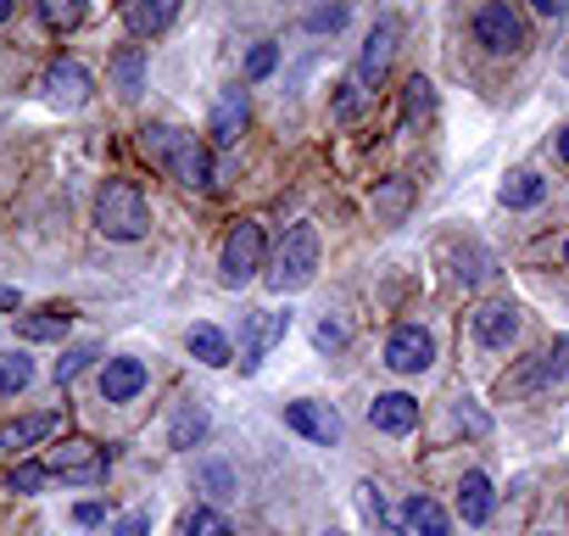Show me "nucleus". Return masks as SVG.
Masks as SVG:
<instances>
[{
    "label": "nucleus",
    "mask_w": 569,
    "mask_h": 536,
    "mask_svg": "<svg viewBox=\"0 0 569 536\" xmlns=\"http://www.w3.org/2000/svg\"><path fill=\"white\" fill-rule=\"evenodd\" d=\"M118 536H151V508H134L118 519Z\"/></svg>",
    "instance_id": "72a5a7b5"
},
{
    "label": "nucleus",
    "mask_w": 569,
    "mask_h": 536,
    "mask_svg": "<svg viewBox=\"0 0 569 536\" xmlns=\"http://www.w3.org/2000/svg\"><path fill=\"white\" fill-rule=\"evenodd\" d=\"M73 519H79V525H101V519H107V508H101V503H79V514H73Z\"/></svg>",
    "instance_id": "4c0bfd02"
},
{
    "label": "nucleus",
    "mask_w": 569,
    "mask_h": 536,
    "mask_svg": "<svg viewBox=\"0 0 569 536\" xmlns=\"http://www.w3.org/2000/svg\"><path fill=\"white\" fill-rule=\"evenodd\" d=\"M563 68H569V62H563Z\"/></svg>",
    "instance_id": "49530a36"
},
{
    "label": "nucleus",
    "mask_w": 569,
    "mask_h": 536,
    "mask_svg": "<svg viewBox=\"0 0 569 536\" xmlns=\"http://www.w3.org/2000/svg\"><path fill=\"white\" fill-rule=\"evenodd\" d=\"M430 358H436L430 330H419V325H397V330H391V341H386V364H391L397 375H419V369H430Z\"/></svg>",
    "instance_id": "6e6552de"
},
{
    "label": "nucleus",
    "mask_w": 569,
    "mask_h": 536,
    "mask_svg": "<svg viewBox=\"0 0 569 536\" xmlns=\"http://www.w3.org/2000/svg\"><path fill=\"white\" fill-rule=\"evenodd\" d=\"M491 508H497L491 480H486V475H463V486H458V514H463V525H486Z\"/></svg>",
    "instance_id": "6ab92c4d"
},
{
    "label": "nucleus",
    "mask_w": 569,
    "mask_h": 536,
    "mask_svg": "<svg viewBox=\"0 0 569 536\" xmlns=\"http://www.w3.org/2000/svg\"><path fill=\"white\" fill-rule=\"evenodd\" d=\"M430 101H436V96H430V79L413 73V79H408V96H402V123H419V118L430 112Z\"/></svg>",
    "instance_id": "c85d7f7f"
},
{
    "label": "nucleus",
    "mask_w": 569,
    "mask_h": 536,
    "mask_svg": "<svg viewBox=\"0 0 569 536\" xmlns=\"http://www.w3.org/2000/svg\"><path fill=\"white\" fill-rule=\"evenodd\" d=\"M257 268H262V229L251 218H240L229 229V240H223V280L229 286H246Z\"/></svg>",
    "instance_id": "39448f33"
},
{
    "label": "nucleus",
    "mask_w": 569,
    "mask_h": 536,
    "mask_svg": "<svg viewBox=\"0 0 569 536\" xmlns=\"http://www.w3.org/2000/svg\"><path fill=\"white\" fill-rule=\"evenodd\" d=\"M96 358H101V347H96V341H84V347H68V353L57 358V386H68V380H73L79 369H90Z\"/></svg>",
    "instance_id": "a878e982"
},
{
    "label": "nucleus",
    "mask_w": 569,
    "mask_h": 536,
    "mask_svg": "<svg viewBox=\"0 0 569 536\" xmlns=\"http://www.w3.org/2000/svg\"><path fill=\"white\" fill-rule=\"evenodd\" d=\"M397 34H402L397 18H380V23H375V34H369V46H363V57H358V68H352V85H358V90H375V85L386 79L391 51H397Z\"/></svg>",
    "instance_id": "423d86ee"
},
{
    "label": "nucleus",
    "mask_w": 569,
    "mask_h": 536,
    "mask_svg": "<svg viewBox=\"0 0 569 536\" xmlns=\"http://www.w3.org/2000/svg\"><path fill=\"white\" fill-rule=\"evenodd\" d=\"M184 347H190V358H196V364H207V369H223V364L234 358V353H229V336H223L218 325H190Z\"/></svg>",
    "instance_id": "a211bd4d"
},
{
    "label": "nucleus",
    "mask_w": 569,
    "mask_h": 536,
    "mask_svg": "<svg viewBox=\"0 0 569 536\" xmlns=\"http://www.w3.org/2000/svg\"><path fill=\"white\" fill-rule=\"evenodd\" d=\"M541 196H547V179H536V173H513L502 185V207H536Z\"/></svg>",
    "instance_id": "b1692460"
},
{
    "label": "nucleus",
    "mask_w": 569,
    "mask_h": 536,
    "mask_svg": "<svg viewBox=\"0 0 569 536\" xmlns=\"http://www.w3.org/2000/svg\"><path fill=\"white\" fill-rule=\"evenodd\" d=\"M319 275V229L313 224H291L273 251V268H268V286L284 297V291H302L308 280Z\"/></svg>",
    "instance_id": "f03ea898"
},
{
    "label": "nucleus",
    "mask_w": 569,
    "mask_h": 536,
    "mask_svg": "<svg viewBox=\"0 0 569 536\" xmlns=\"http://www.w3.org/2000/svg\"><path fill=\"white\" fill-rule=\"evenodd\" d=\"M201 436H207V408H201V403H184V408H179V419H173V447H179V453H190Z\"/></svg>",
    "instance_id": "5701e85b"
},
{
    "label": "nucleus",
    "mask_w": 569,
    "mask_h": 536,
    "mask_svg": "<svg viewBox=\"0 0 569 536\" xmlns=\"http://www.w3.org/2000/svg\"><path fill=\"white\" fill-rule=\"evenodd\" d=\"M358 107H363V90L347 79V85H341V101H336V118H358Z\"/></svg>",
    "instance_id": "c9c22d12"
},
{
    "label": "nucleus",
    "mask_w": 569,
    "mask_h": 536,
    "mask_svg": "<svg viewBox=\"0 0 569 536\" xmlns=\"http://www.w3.org/2000/svg\"><path fill=\"white\" fill-rule=\"evenodd\" d=\"M475 40L497 57H513L525 46V23H519V12L508 7V0H486V7L475 12Z\"/></svg>",
    "instance_id": "20e7f679"
},
{
    "label": "nucleus",
    "mask_w": 569,
    "mask_h": 536,
    "mask_svg": "<svg viewBox=\"0 0 569 536\" xmlns=\"http://www.w3.org/2000/svg\"><path fill=\"white\" fill-rule=\"evenodd\" d=\"M408 196H413V190H408V179H391V185H380V190H375V207H380V212H402V207H408Z\"/></svg>",
    "instance_id": "7c9ffc66"
},
{
    "label": "nucleus",
    "mask_w": 569,
    "mask_h": 536,
    "mask_svg": "<svg viewBox=\"0 0 569 536\" xmlns=\"http://www.w3.org/2000/svg\"><path fill=\"white\" fill-rule=\"evenodd\" d=\"M558 157H563V162H569V129H563V135H558Z\"/></svg>",
    "instance_id": "a19ab883"
},
{
    "label": "nucleus",
    "mask_w": 569,
    "mask_h": 536,
    "mask_svg": "<svg viewBox=\"0 0 569 536\" xmlns=\"http://www.w3.org/2000/svg\"><path fill=\"white\" fill-rule=\"evenodd\" d=\"M246 118H251L246 90H223V96H218V107H212V140H218V146H234V140H240V129H246Z\"/></svg>",
    "instance_id": "dca6fc26"
},
{
    "label": "nucleus",
    "mask_w": 569,
    "mask_h": 536,
    "mask_svg": "<svg viewBox=\"0 0 569 536\" xmlns=\"http://www.w3.org/2000/svg\"><path fill=\"white\" fill-rule=\"evenodd\" d=\"M363 508H369V519L380 525V536H402V530L391 525V514H386V503H380V492H375V486H363Z\"/></svg>",
    "instance_id": "473e14b6"
},
{
    "label": "nucleus",
    "mask_w": 569,
    "mask_h": 536,
    "mask_svg": "<svg viewBox=\"0 0 569 536\" xmlns=\"http://www.w3.org/2000/svg\"><path fill=\"white\" fill-rule=\"evenodd\" d=\"M552 358H558V375H569V336H563V341L552 347Z\"/></svg>",
    "instance_id": "ea45409f"
},
{
    "label": "nucleus",
    "mask_w": 569,
    "mask_h": 536,
    "mask_svg": "<svg viewBox=\"0 0 569 536\" xmlns=\"http://www.w3.org/2000/svg\"><path fill=\"white\" fill-rule=\"evenodd\" d=\"M173 18H179V0H129V29H134L140 40L173 29Z\"/></svg>",
    "instance_id": "f3484780"
},
{
    "label": "nucleus",
    "mask_w": 569,
    "mask_h": 536,
    "mask_svg": "<svg viewBox=\"0 0 569 536\" xmlns=\"http://www.w3.org/2000/svg\"><path fill=\"white\" fill-rule=\"evenodd\" d=\"M51 480V469H40V464H18L7 480H0V486H7V492H40Z\"/></svg>",
    "instance_id": "c756f323"
},
{
    "label": "nucleus",
    "mask_w": 569,
    "mask_h": 536,
    "mask_svg": "<svg viewBox=\"0 0 569 536\" xmlns=\"http://www.w3.org/2000/svg\"><path fill=\"white\" fill-rule=\"evenodd\" d=\"M12 18V0H0V23H7Z\"/></svg>",
    "instance_id": "37998d69"
},
{
    "label": "nucleus",
    "mask_w": 569,
    "mask_h": 536,
    "mask_svg": "<svg viewBox=\"0 0 569 536\" xmlns=\"http://www.w3.org/2000/svg\"><path fill=\"white\" fill-rule=\"evenodd\" d=\"M34 380V364L18 353V358H0V397H12V391H23Z\"/></svg>",
    "instance_id": "cd10ccee"
},
{
    "label": "nucleus",
    "mask_w": 569,
    "mask_h": 536,
    "mask_svg": "<svg viewBox=\"0 0 569 536\" xmlns=\"http://www.w3.org/2000/svg\"><path fill=\"white\" fill-rule=\"evenodd\" d=\"M0 308H18V291H0Z\"/></svg>",
    "instance_id": "79ce46f5"
},
{
    "label": "nucleus",
    "mask_w": 569,
    "mask_h": 536,
    "mask_svg": "<svg viewBox=\"0 0 569 536\" xmlns=\"http://www.w3.org/2000/svg\"><path fill=\"white\" fill-rule=\"evenodd\" d=\"M475 341L491 347V353H508V347L519 341V308H513V302H486V308L475 314Z\"/></svg>",
    "instance_id": "9d476101"
},
{
    "label": "nucleus",
    "mask_w": 569,
    "mask_h": 536,
    "mask_svg": "<svg viewBox=\"0 0 569 536\" xmlns=\"http://www.w3.org/2000/svg\"><path fill=\"white\" fill-rule=\"evenodd\" d=\"M112 85H118V96H140L146 90V51L140 46H123L118 57H112Z\"/></svg>",
    "instance_id": "412c9836"
},
{
    "label": "nucleus",
    "mask_w": 569,
    "mask_h": 536,
    "mask_svg": "<svg viewBox=\"0 0 569 536\" xmlns=\"http://www.w3.org/2000/svg\"><path fill=\"white\" fill-rule=\"evenodd\" d=\"M146 224H151V212H146V196H140L134 185L112 179V185L96 196V229H101L107 240H140Z\"/></svg>",
    "instance_id": "7ed1b4c3"
},
{
    "label": "nucleus",
    "mask_w": 569,
    "mask_h": 536,
    "mask_svg": "<svg viewBox=\"0 0 569 536\" xmlns=\"http://www.w3.org/2000/svg\"><path fill=\"white\" fill-rule=\"evenodd\" d=\"M184 536H234V530H229V519L218 508H190L184 514Z\"/></svg>",
    "instance_id": "bb28decb"
},
{
    "label": "nucleus",
    "mask_w": 569,
    "mask_h": 536,
    "mask_svg": "<svg viewBox=\"0 0 569 536\" xmlns=\"http://www.w3.org/2000/svg\"><path fill=\"white\" fill-rule=\"evenodd\" d=\"M369 419H375V430H386V436H408V430L419 425V403L402 397V391H386V397L369 403Z\"/></svg>",
    "instance_id": "2eb2a0df"
},
{
    "label": "nucleus",
    "mask_w": 569,
    "mask_h": 536,
    "mask_svg": "<svg viewBox=\"0 0 569 536\" xmlns=\"http://www.w3.org/2000/svg\"><path fill=\"white\" fill-rule=\"evenodd\" d=\"M341 23H347V7H325V12H313V18H308V29H313V34L341 29Z\"/></svg>",
    "instance_id": "f704fd0d"
},
{
    "label": "nucleus",
    "mask_w": 569,
    "mask_h": 536,
    "mask_svg": "<svg viewBox=\"0 0 569 536\" xmlns=\"http://www.w3.org/2000/svg\"><path fill=\"white\" fill-rule=\"evenodd\" d=\"M325 536H341V530H325Z\"/></svg>",
    "instance_id": "c03bdc74"
},
{
    "label": "nucleus",
    "mask_w": 569,
    "mask_h": 536,
    "mask_svg": "<svg viewBox=\"0 0 569 536\" xmlns=\"http://www.w3.org/2000/svg\"><path fill=\"white\" fill-rule=\"evenodd\" d=\"M284 425H291L297 436H308V441H319V447L341 441V414L330 403H284Z\"/></svg>",
    "instance_id": "1a4fd4ad"
},
{
    "label": "nucleus",
    "mask_w": 569,
    "mask_h": 536,
    "mask_svg": "<svg viewBox=\"0 0 569 536\" xmlns=\"http://www.w3.org/2000/svg\"><path fill=\"white\" fill-rule=\"evenodd\" d=\"M563 262H569V246H563Z\"/></svg>",
    "instance_id": "a18cd8bd"
},
{
    "label": "nucleus",
    "mask_w": 569,
    "mask_h": 536,
    "mask_svg": "<svg viewBox=\"0 0 569 536\" xmlns=\"http://www.w3.org/2000/svg\"><path fill=\"white\" fill-rule=\"evenodd\" d=\"M140 151H146L168 179H179V185H190V190H207V185H212V157H207V146H201L196 135L173 129V123L146 129V135H140Z\"/></svg>",
    "instance_id": "f257e3e1"
},
{
    "label": "nucleus",
    "mask_w": 569,
    "mask_h": 536,
    "mask_svg": "<svg viewBox=\"0 0 569 536\" xmlns=\"http://www.w3.org/2000/svg\"><path fill=\"white\" fill-rule=\"evenodd\" d=\"M68 319H73L68 308H40V314H23L18 319V336L23 341H62L68 336Z\"/></svg>",
    "instance_id": "4be33fe9"
},
{
    "label": "nucleus",
    "mask_w": 569,
    "mask_h": 536,
    "mask_svg": "<svg viewBox=\"0 0 569 536\" xmlns=\"http://www.w3.org/2000/svg\"><path fill=\"white\" fill-rule=\"evenodd\" d=\"M40 23L46 29H79L84 23V0H40Z\"/></svg>",
    "instance_id": "393cba45"
},
{
    "label": "nucleus",
    "mask_w": 569,
    "mask_h": 536,
    "mask_svg": "<svg viewBox=\"0 0 569 536\" xmlns=\"http://www.w3.org/2000/svg\"><path fill=\"white\" fill-rule=\"evenodd\" d=\"M57 414H29V419H12V425H0V458H12V453H29L34 441L57 436Z\"/></svg>",
    "instance_id": "ddd939ff"
},
{
    "label": "nucleus",
    "mask_w": 569,
    "mask_h": 536,
    "mask_svg": "<svg viewBox=\"0 0 569 536\" xmlns=\"http://www.w3.org/2000/svg\"><path fill=\"white\" fill-rule=\"evenodd\" d=\"M51 475H62V480H79V486H96V480H107V453L96 447V441H62L57 453H51V464H46Z\"/></svg>",
    "instance_id": "0eeeda50"
},
{
    "label": "nucleus",
    "mask_w": 569,
    "mask_h": 536,
    "mask_svg": "<svg viewBox=\"0 0 569 536\" xmlns=\"http://www.w3.org/2000/svg\"><path fill=\"white\" fill-rule=\"evenodd\" d=\"M146 380H151V375H146L140 358H107V364H101V397H107V403H134V397L146 391Z\"/></svg>",
    "instance_id": "9b49d317"
},
{
    "label": "nucleus",
    "mask_w": 569,
    "mask_h": 536,
    "mask_svg": "<svg viewBox=\"0 0 569 536\" xmlns=\"http://www.w3.org/2000/svg\"><path fill=\"white\" fill-rule=\"evenodd\" d=\"M273 62H279V51H273V46H251V57H246V79H268V73H273Z\"/></svg>",
    "instance_id": "2f4dec72"
},
{
    "label": "nucleus",
    "mask_w": 569,
    "mask_h": 536,
    "mask_svg": "<svg viewBox=\"0 0 569 536\" xmlns=\"http://www.w3.org/2000/svg\"><path fill=\"white\" fill-rule=\"evenodd\" d=\"M530 7H536L541 18H558V12H563V0H530Z\"/></svg>",
    "instance_id": "58836bf2"
},
{
    "label": "nucleus",
    "mask_w": 569,
    "mask_h": 536,
    "mask_svg": "<svg viewBox=\"0 0 569 536\" xmlns=\"http://www.w3.org/2000/svg\"><path fill=\"white\" fill-rule=\"evenodd\" d=\"M284 325H291V314H257V319L246 325V341H240V369H246V375L268 358V347L284 336Z\"/></svg>",
    "instance_id": "f8f14e48"
},
{
    "label": "nucleus",
    "mask_w": 569,
    "mask_h": 536,
    "mask_svg": "<svg viewBox=\"0 0 569 536\" xmlns=\"http://www.w3.org/2000/svg\"><path fill=\"white\" fill-rule=\"evenodd\" d=\"M402 525H408L413 536H447V508H441L436 497L419 492V497L402 503Z\"/></svg>",
    "instance_id": "aec40b11"
},
{
    "label": "nucleus",
    "mask_w": 569,
    "mask_h": 536,
    "mask_svg": "<svg viewBox=\"0 0 569 536\" xmlns=\"http://www.w3.org/2000/svg\"><path fill=\"white\" fill-rule=\"evenodd\" d=\"M46 101H51V107H84V101H90V73H84L79 62H57V68L46 73Z\"/></svg>",
    "instance_id": "4468645a"
},
{
    "label": "nucleus",
    "mask_w": 569,
    "mask_h": 536,
    "mask_svg": "<svg viewBox=\"0 0 569 536\" xmlns=\"http://www.w3.org/2000/svg\"><path fill=\"white\" fill-rule=\"evenodd\" d=\"M313 336H319V347H341V341H347V330H341V325H330V319H325Z\"/></svg>",
    "instance_id": "e433bc0d"
}]
</instances>
